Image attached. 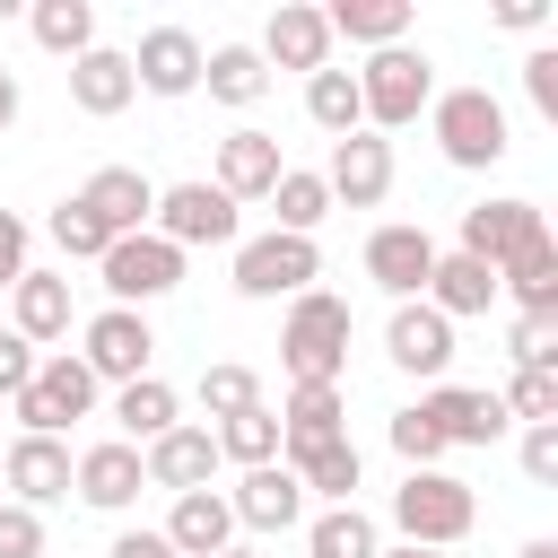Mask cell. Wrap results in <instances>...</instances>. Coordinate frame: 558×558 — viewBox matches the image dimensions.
<instances>
[{"label": "cell", "instance_id": "7", "mask_svg": "<svg viewBox=\"0 0 558 558\" xmlns=\"http://www.w3.org/2000/svg\"><path fill=\"white\" fill-rule=\"evenodd\" d=\"M148 235H166L174 253H192V244H244V218H235V201L218 183H157Z\"/></svg>", "mask_w": 558, "mask_h": 558}, {"label": "cell", "instance_id": "43", "mask_svg": "<svg viewBox=\"0 0 558 558\" xmlns=\"http://www.w3.org/2000/svg\"><path fill=\"white\" fill-rule=\"evenodd\" d=\"M514 453H523V480H532V488H558V418H549V427H523Z\"/></svg>", "mask_w": 558, "mask_h": 558}, {"label": "cell", "instance_id": "35", "mask_svg": "<svg viewBox=\"0 0 558 558\" xmlns=\"http://www.w3.org/2000/svg\"><path fill=\"white\" fill-rule=\"evenodd\" d=\"M209 436H218V462H244V471L279 462V410H270V401H262V410H235V418H218Z\"/></svg>", "mask_w": 558, "mask_h": 558}, {"label": "cell", "instance_id": "26", "mask_svg": "<svg viewBox=\"0 0 558 558\" xmlns=\"http://www.w3.org/2000/svg\"><path fill=\"white\" fill-rule=\"evenodd\" d=\"M418 305H436L445 323H471V314H488V305H497V270H488V262H471V253H436V270H427V288H418Z\"/></svg>", "mask_w": 558, "mask_h": 558}, {"label": "cell", "instance_id": "34", "mask_svg": "<svg viewBox=\"0 0 558 558\" xmlns=\"http://www.w3.org/2000/svg\"><path fill=\"white\" fill-rule=\"evenodd\" d=\"M305 122H314V131H331V140L366 131V105H357V70H314V78H305Z\"/></svg>", "mask_w": 558, "mask_h": 558}, {"label": "cell", "instance_id": "2", "mask_svg": "<svg viewBox=\"0 0 558 558\" xmlns=\"http://www.w3.org/2000/svg\"><path fill=\"white\" fill-rule=\"evenodd\" d=\"M357 105H366V131L384 140V131H410L427 105H436V61L418 52V44H384V52H366V70H357Z\"/></svg>", "mask_w": 558, "mask_h": 558}, {"label": "cell", "instance_id": "46", "mask_svg": "<svg viewBox=\"0 0 558 558\" xmlns=\"http://www.w3.org/2000/svg\"><path fill=\"white\" fill-rule=\"evenodd\" d=\"M26 244H35V227H26L17 209H0V288L26 279Z\"/></svg>", "mask_w": 558, "mask_h": 558}, {"label": "cell", "instance_id": "22", "mask_svg": "<svg viewBox=\"0 0 558 558\" xmlns=\"http://www.w3.org/2000/svg\"><path fill=\"white\" fill-rule=\"evenodd\" d=\"M78 201L96 209V227H105V235H148V209H157V183H148L140 166H96V174L78 183Z\"/></svg>", "mask_w": 558, "mask_h": 558}, {"label": "cell", "instance_id": "32", "mask_svg": "<svg viewBox=\"0 0 558 558\" xmlns=\"http://www.w3.org/2000/svg\"><path fill=\"white\" fill-rule=\"evenodd\" d=\"M113 427H122V445H157V436L174 427V384H166V375L113 384Z\"/></svg>", "mask_w": 558, "mask_h": 558}, {"label": "cell", "instance_id": "31", "mask_svg": "<svg viewBox=\"0 0 558 558\" xmlns=\"http://www.w3.org/2000/svg\"><path fill=\"white\" fill-rule=\"evenodd\" d=\"M201 87H209L218 105H235V113H244V105H262V96H270V70H262V52H253V44H209V52H201Z\"/></svg>", "mask_w": 558, "mask_h": 558}, {"label": "cell", "instance_id": "8", "mask_svg": "<svg viewBox=\"0 0 558 558\" xmlns=\"http://www.w3.org/2000/svg\"><path fill=\"white\" fill-rule=\"evenodd\" d=\"M96 270H105V296H113V305H131V314H148L157 296H174V288H183V253H174L166 235H113Z\"/></svg>", "mask_w": 558, "mask_h": 558}, {"label": "cell", "instance_id": "21", "mask_svg": "<svg viewBox=\"0 0 558 558\" xmlns=\"http://www.w3.org/2000/svg\"><path fill=\"white\" fill-rule=\"evenodd\" d=\"M279 174H288V157H279L270 131H227V140H218V174H209V183H218L235 209H244V201H270Z\"/></svg>", "mask_w": 558, "mask_h": 558}, {"label": "cell", "instance_id": "29", "mask_svg": "<svg viewBox=\"0 0 558 558\" xmlns=\"http://www.w3.org/2000/svg\"><path fill=\"white\" fill-rule=\"evenodd\" d=\"M279 462L296 471V488H305V497L357 506V480H366V462H357V445H349V436H331V445H305V453H279Z\"/></svg>", "mask_w": 558, "mask_h": 558}, {"label": "cell", "instance_id": "16", "mask_svg": "<svg viewBox=\"0 0 558 558\" xmlns=\"http://www.w3.org/2000/svg\"><path fill=\"white\" fill-rule=\"evenodd\" d=\"M70 488H78L96 514H122V506H140V488H148V471H140V445L105 436V445L70 453Z\"/></svg>", "mask_w": 558, "mask_h": 558}, {"label": "cell", "instance_id": "28", "mask_svg": "<svg viewBox=\"0 0 558 558\" xmlns=\"http://www.w3.org/2000/svg\"><path fill=\"white\" fill-rule=\"evenodd\" d=\"M497 296H514L523 314H558V235L541 227L514 262H497Z\"/></svg>", "mask_w": 558, "mask_h": 558}, {"label": "cell", "instance_id": "18", "mask_svg": "<svg viewBox=\"0 0 558 558\" xmlns=\"http://www.w3.org/2000/svg\"><path fill=\"white\" fill-rule=\"evenodd\" d=\"M541 227H549V218H541L532 201H480V209H462V244H453V253H471V262L497 270V262H514Z\"/></svg>", "mask_w": 558, "mask_h": 558}, {"label": "cell", "instance_id": "44", "mask_svg": "<svg viewBox=\"0 0 558 558\" xmlns=\"http://www.w3.org/2000/svg\"><path fill=\"white\" fill-rule=\"evenodd\" d=\"M0 558H44V514L0 497Z\"/></svg>", "mask_w": 558, "mask_h": 558}, {"label": "cell", "instance_id": "50", "mask_svg": "<svg viewBox=\"0 0 558 558\" xmlns=\"http://www.w3.org/2000/svg\"><path fill=\"white\" fill-rule=\"evenodd\" d=\"M375 558H453V549H418V541H392V549H375Z\"/></svg>", "mask_w": 558, "mask_h": 558}, {"label": "cell", "instance_id": "15", "mask_svg": "<svg viewBox=\"0 0 558 558\" xmlns=\"http://www.w3.org/2000/svg\"><path fill=\"white\" fill-rule=\"evenodd\" d=\"M0 497L26 506V514H44L52 497H70V445L61 436H17L9 462H0Z\"/></svg>", "mask_w": 558, "mask_h": 558}, {"label": "cell", "instance_id": "36", "mask_svg": "<svg viewBox=\"0 0 558 558\" xmlns=\"http://www.w3.org/2000/svg\"><path fill=\"white\" fill-rule=\"evenodd\" d=\"M26 26H35V44L61 52V61H78V52L96 44V9H87V0H35Z\"/></svg>", "mask_w": 558, "mask_h": 558}, {"label": "cell", "instance_id": "5", "mask_svg": "<svg viewBox=\"0 0 558 558\" xmlns=\"http://www.w3.org/2000/svg\"><path fill=\"white\" fill-rule=\"evenodd\" d=\"M96 392H105V384L78 366V349H44L35 375H26V392L9 401V410H17V436H61L70 418L96 410Z\"/></svg>", "mask_w": 558, "mask_h": 558}, {"label": "cell", "instance_id": "20", "mask_svg": "<svg viewBox=\"0 0 558 558\" xmlns=\"http://www.w3.org/2000/svg\"><path fill=\"white\" fill-rule=\"evenodd\" d=\"M131 78L148 96H192L201 87V35L192 26H148L140 52H131Z\"/></svg>", "mask_w": 558, "mask_h": 558}, {"label": "cell", "instance_id": "47", "mask_svg": "<svg viewBox=\"0 0 558 558\" xmlns=\"http://www.w3.org/2000/svg\"><path fill=\"white\" fill-rule=\"evenodd\" d=\"M35 357H44V349H26L17 331H0V401H17V392H26V375H35Z\"/></svg>", "mask_w": 558, "mask_h": 558}, {"label": "cell", "instance_id": "41", "mask_svg": "<svg viewBox=\"0 0 558 558\" xmlns=\"http://www.w3.org/2000/svg\"><path fill=\"white\" fill-rule=\"evenodd\" d=\"M392 453H401V471H436L453 445H445V436L418 418V401H410V410H392Z\"/></svg>", "mask_w": 558, "mask_h": 558}, {"label": "cell", "instance_id": "40", "mask_svg": "<svg viewBox=\"0 0 558 558\" xmlns=\"http://www.w3.org/2000/svg\"><path fill=\"white\" fill-rule=\"evenodd\" d=\"M497 401H506V418L549 427V418H558V375H549V366H514V384H506Z\"/></svg>", "mask_w": 558, "mask_h": 558}, {"label": "cell", "instance_id": "19", "mask_svg": "<svg viewBox=\"0 0 558 558\" xmlns=\"http://www.w3.org/2000/svg\"><path fill=\"white\" fill-rule=\"evenodd\" d=\"M227 514H235V532H288L305 514V488H296L288 462H262V471H244L227 488Z\"/></svg>", "mask_w": 558, "mask_h": 558}, {"label": "cell", "instance_id": "27", "mask_svg": "<svg viewBox=\"0 0 558 558\" xmlns=\"http://www.w3.org/2000/svg\"><path fill=\"white\" fill-rule=\"evenodd\" d=\"M157 532H166V549H174V558H218V549L235 541L227 488H192V497H174V514H166Z\"/></svg>", "mask_w": 558, "mask_h": 558}, {"label": "cell", "instance_id": "38", "mask_svg": "<svg viewBox=\"0 0 558 558\" xmlns=\"http://www.w3.org/2000/svg\"><path fill=\"white\" fill-rule=\"evenodd\" d=\"M201 410H209V418H235V410H262V375H253V366H235V357H218V366H201Z\"/></svg>", "mask_w": 558, "mask_h": 558}, {"label": "cell", "instance_id": "30", "mask_svg": "<svg viewBox=\"0 0 558 558\" xmlns=\"http://www.w3.org/2000/svg\"><path fill=\"white\" fill-rule=\"evenodd\" d=\"M323 26H331V44L384 52V44H410V0H331Z\"/></svg>", "mask_w": 558, "mask_h": 558}, {"label": "cell", "instance_id": "37", "mask_svg": "<svg viewBox=\"0 0 558 558\" xmlns=\"http://www.w3.org/2000/svg\"><path fill=\"white\" fill-rule=\"evenodd\" d=\"M270 209H279V235H314V227L331 218V192H323V174L288 166V174L270 183Z\"/></svg>", "mask_w": 558, "mask_h": 558}, {"label": "cell", "instance_id": "45", "mask_svg": "<svg viewBox=\"0 0 558 558\" xmlns=\"http://www.w3.org/2000/svg\"><path fill=\"white\" fill-rule=\"evenodd\" d=\"M523 96H532V105L558 122V44H541V52L523 61Z\"/></svg>", "mask_w": 558, "mask_h": 558}, {"label": "cell", "instance_id": "13", "mask_svg": "<svg viewBox=\"0 0 558 558\" xmlns=\"http://www.w3.org/2000/svg\"><path fill=\"white\" fill-rule=\"evenodd\" d=\"M384 357L401 366V375H427V384H445V366H453V323L436 314V305H392V323H384Z\"/></svg>", "mask_w": 558, "mask_h": 558}, {"label": "cell", "instance_id": "53", "mask_svg": "<svg viewBox=\"0 0 558 558\" xmlns=\"http://www.w3.org/2000/svg\"><path fill=\"white\" fill-rule=\"evenodd\" d=\"M218 558H262V549H244V541H227V549H218Z\"/></svg>", "mask_w": 558, "mask_h": 558}, {"label": "cell", "instance_id": "4", "mask_svg": "<svg viewBox=\"0 0 558 558\" xmlns=\"http://www.w3.org/2000/svg\"><path fill=\"white\" fill-rule=\"evenodd\" d=\"M427 131H436L445 166H462V174H488V166L514 148V140H506V105H497L488 87H436Z\"/></svg>", "mask_w": 558, "mask_h": 558}, {"label": "cell", "instance_id": "42", "mask_svg": "<svg viewBox=\"0 0 558 558\" xmlns=\"http://www.w3.org/2000/svg\"><path fill=\"white\" fill-rule=\"evenodd\" d=\"M506 349H514V366H549L558 375V314H514Z\"/></svg>", "mask_w": 558, "mask_h": 558}, {"label": "cell", "instance_id": "6", "mask_svg": "<svg viewBox=\"0 0 558 558\" xmlns=\"http://www.w3.org/2000/svg\"><path fill=\"white\" fill-rule=\"evenodd\" d=\"M323 279V244L314 235H244L235 244V296H253V305H270V296H305Z\"/></svg>", "mask_w": 558, "mask_h": 558}, {"label": "cell", "instance_id": "1", "mask_svg": "<svg viewBox=\"0 0 558 558\" xmlns=\"http://www.w3.org/2000/svg\"><path fill=\"white\" fill-rule=\"evenodd\" d=\"M279 366H288V384H340L349 375V296H331V288L288 296Z\"/></svg>", "mask_w": 558, "mask_h": 558}, {"label": "cell", "instance_id": "23", "mask_svg": "<svg viewBox=\"0 0 558 558\" xmlns=\"http://www.w3.org/2000/svg\"><path fill=\"white\" fill-rule=\"evenodd\" d=\"M9 331H17L26 349L70 340V279H61V270H26V279L9 288Z\"/></svg>", "mask_w": 558, "mask_h": 558}, {"label": "cell", "instance_id": "49", "mask_svg": "<svg viewBox=\"0 0 558 558\" xmlns=\"http://www.w3.org/2000/svg\"><path fill=\"white\" fill-rule=\"evenodd\" d=\"M105 558H174V549H166V532H148V523H140V532H113V549H105Z\"/></svg>", "mask_w": 558, "mask_h": 558}, {"label": "cell", "instance_id": "39", "mask_svg": "<svg viewBox=\"0 0 558 558\" xmlns=\"http://www.w3.org/2000/svg\"><path fill=\"white\" fill-rule=\"evenodd\" d=\"M44 235H52V244H61V253H70V262H105V244H113V235H105V227H96V209H87V201H78V192H70V201H61V209H52V218H44Z\"/></svg>", "mask_w": 558, "mask_h": 558}, {"label": "cell", "instance_id": "10", "mask_svg": "<svg viewBox=\"0 0 558 558\" xmlns=\"http://www.w3.org/2000/svg\"><path fill=\"white\" fill-rule=\"evenodd\" d=\"M427 270H436V235H427V227L392 218V227H375V235H366V279H375L392 305H410V296L427 288Z\"/></svg>", "mask_w": 558, "mask_h": 558}, {"label": "cell", "instance_id": "24", "mask_svg": "<svg viewBox=\"0 0 558 558\" xmlns=\"http://www.w3.org/2000/svg\"><path fill=\"white\" fill-rule=\"evenodd\" d=\"M349 436V392L340 384H288L279 401V453H305V445H331Z\"/></svg>", "mask_w": 558, "mask_h": 558}, {"label": "cell", "instance_id": "14", "mask_svg": "<svg viewBox=\"0 0 558 558\" xmlns=\"http://www.w3.org/2000/svg\"><path fill=\"white\" fill-rule=\"evenodd\" d=\"M418 418L445 436V445H497L514 418H506V401L497 392H471V384H427L418 392Z\"/></svg>", "mask_w": 558, "mask_h": 558}, {"label": "cell", "instance_id": "25", "mask_svg": "<svg viewBox=\"0 0 558 558\" xmlns=\"http://www.w3.org/2000/svg\"><path fill=\"white\" fill-rule=\"evenodd\" d=\"M131 96H140V78H131V52H113V44H87V52L70 61V105H78V113L113 122Z\"/></svg>", "mask_w": 558, "mask_h": 558}, {"label": "cell", "instance_id": "33", "mask_svg": "<svg viewBox=\"0 0 558 558\" xmlns=\"http://www.w3.org/2000/svg\"><path fill=\"white\" fill-rule=\"evenodd\" d=\"M375 549H384V532L366 506H323L305 523V558H375Z\"/></svg>", "mask_w": 558, "mask_h": 558}, {"label": "cell", "instance_id": "17", "mask_svg": "<svg viewBox=\"0 0 558 558\" xmlns=\"http://www.w3.org/2000/svg\"><path fill=\"white\" fill-rule=\"evenodd\" d=\"M140 471H148V488H174V497H192V488H209V480H218V436L174 418L157 445H140Z\"/></svg>", "mask_w": 558, "mask_h": 558}, {"label": "cell", "instance_id": "52", "mask_svg": "<svg viewBox=\"0 0 558 558\" xmlns=\"http://www.w3.org/2000/svg\"><path fill=\"white\" fill-rule=\"evenodd\" d=\"M514 558H558V541H523V549H514Z\"/></svg>", "mask_w": 558, "mask_h": 558}, {"label": "cell", "instance_id": "9", "mask_svg": "<svg viewBox=\"0 0 558 558\" xmlns=\"http://www.w3.org/2000/svg\"><path fill=\"white\" fill-rule=\"evenodd\" d=\"M148 357H157L148 314H131V305L87 314V331H78V366H87L96 384H140V375H148Z\"/></svg>", "mask_w": 558, "mask_h": 558}, {"label": "cell", "instance_id": "11", "mask_svg": "<svg viewBox=\"0 0 558 558\" xmlns=\"http://www.w3.org/2000/svg\"><path fill=\"white\" fill-rule=\"evenodd\" d=\"M253 52H262V70H305L314 78V70H331V26H323L314 0H279Z\"/></svg>", "mask_w": 558, "mask_h": 558}, {"label": "cell", "instance_id": "3", "mask_svg": "<svg viewBox=\"0 0 558 558\" xmlns=\"http://www.w3.org/2000/svg\"><path fill=\"white\" fill-rule=\"evenodd\" d=\"M471 523H480L471 480H453V471H401V488H392V532L401 541L453 549V541H471Z\"/></svg>", "mask_w": 558, "mask_h": 558}, {"label": "cell", "instance_id": "48", "mask_svg": "<svg viewBox=\"0 0 558 558\" xmlns=\"http://www.w3.org/2000/svg\"><path fill=\"white\" fill-rule=\"evenodd\" d=\"M488 17H497L506 35H541V26H549V0H497Z\"/></svg>", "mask_w": 558, "mask_h": 558}, {"label": "cell", "instance_id": "12", "mask_svg": "<svg viewBox=\"0 0 558 558\" xmlns=\"http://www.w3.org/2000/svg\"><path fill=\"white\" fill-rule=\"evenodd\" d=\"M323 192H331V209H340V201H349V209H375V201L392 192V140H375V131H349V140H331Z\"/></svg>", "mask_w": 558, "mask_h": 558}, {"label": "cell", "instance_id": "51", "mask_svg": "<svg viewBox=\"0 0 558 558\" xmlns=\"http://www.w3.org/2000/svg\"><path fill=\"white\" fill-rule=\"evenodd\" d=\"M9 122H17V78L0 70V131H9Z\"/></svg>", "mask_w": 558, "mask_h": 558}]
</instances>
